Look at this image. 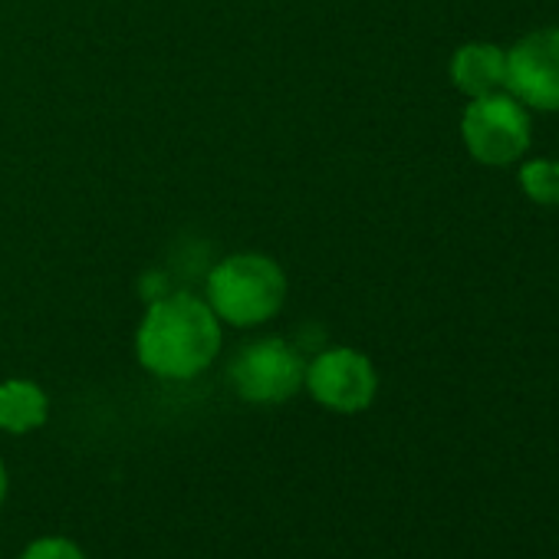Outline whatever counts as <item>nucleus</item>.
I'll return each mask as SVG.
<instances>
[{
    "instance_id": "obj_1",
    "label": "nucleus",
    "mask_w": 559,
    "mask_h": 559,
    "mask_svg": "<svg viewBox=\"0 0 559 559\" xmlns=\"http://www.w3.org/2000/svg\"><path fill=\"white\" fill-rule=\"evenodd\" d=\"M221 349V326L214 310L191 294L158 300L135 336L139 362L158 379H194Z\"/></svg>"
},
{
    "instance_id": "obj_2",
    "label": "nucleus",
    "mask_w": 559,
    "mask_h": 559,
    "mask_svg": "<svg viewBox=\"0 0 559 559\" xmlns=\"http://www.w3.org/2000/svg\"><path fill=\"white\" fill-rule=\"evenodd\" d=\"M214 317L234 326H257L270 320L287 297V280L270 257L240 253L214 266L207 280Z\"/></svg>"
},
{
    "instance_id": "obj_3",
    "label": "nucleus",
    "mask_w": 559,
    "mask_h": 559,
    "mask_svg": "<svg viewBox=\"0 0 559 559\" xmlns=\"http://www.w3.org/2000/svg\"><path fill=\"white\" fill-rule=\"evenodd\" d=\"M461 135L480 165H513L530 148V116L510 93L480 96L464 109Z\"/></svg>"
},
{
    "instance_id": "obj_4",
    "label": "nucleus",
    "mask_w": 559,
    "mask_h": 559,
    "mask_svg": "<svg viewBox=\"0 0 559 559\" xmlns=\"http://www.w3.org/2000/svg\"><path fill=\"white\" fill-rule=\"evenodd\" d=\"M307 362L284 340H260L250 343L230 362V385L240 399L257 405L287 402L304 389Z\"/></svg>"
},
{
    "instance_id": "obj_5",
    "label": "nucleus",
    "mask_w": 559,
    "mask_h": 559,
    "mask_svg": "<svg viewBox=\"0 0 559 559\" xmlns=\"http://www.w3.org/2000/svg\"><path fill=\"white\" fill-rule=\"evenodd\" d=\"M304 385L310 389V395L323 408L356 415V412L372 405L376 389H379V376H376L372 362L362 353H356V349H326L307 366Z\"/></svg>"
},
{
    "instance_id": "obj_6",
    "label": "nucleus",
    "mask_w": 559,
    "mask_h": 559,
    "mask_svg": "<svg viewBox=\"0 0 559 559\" xmlns=\"http://www.w3.org/2000/svg\"><path fill=\"white\" fill-rule=\"evenodd\" d=\"M507 93L543 112H559V31H533L507 53Z\"/></svg>"
},
{
    "instance_id": "obj_7",
    "label": "nucleus",
    "mask_w": 559,
    "mask_h": 559,
    "mask_svg": "<svg viewBox=\"0 0 559 559\" xmlns=\"http://www.w3.org/2000/svg\"><path fill=\"white\" fill-rule=\"evenodd\" d=\"M451 80L471 99L503 93L507 90V53L493 44H467L451 60Z\"/></svg>"
},
{
    "instance_id": "obj_8",
    "label": "nucleus",
    "mask_w": 559,
    "mask_h": 559,
    "mask_svg": "<svg viewBox=\"0 0 559 559\" xmlns=\"http://www.w3.org/2000/svg\"><path fill=\"white\" fill-rule=\"evenodd\" d=\"M50 418V399L37 382L11 379L0 385V428L11 435H31Z\"/></svg>"
},
{
    "instance_id": "obj_9",
    "label": "nucleus",
    "mask_w": 559,
    "mask_h": 559,
    "mask_svg": "<svg viewBox=\"0 0 559 559\" xmlns=\"http://www.w3.org/2000/svg\"><path fill=\"white\" fill-rule=\"evenodd\" d=\"M520 188L530 201L543 207H559V162L536 158L520 168Z\"/></svg>"
},
{
    "instance_id": "obj_10",
    "label": "nucleus",
    "mask_w": 559,
    "mask_h": 559,
    "mask_svg": "<svg viewBox=\"0 0 559 559\" xmlns=\"http://www.w3.org/2000/svg\"><path fill=\"white\" fill-rule=\"evenodd\" d=\"M17 559H90L83 552V546L70 536L50 533V536H37L24 546V552Z\"/></svg>"
},
{
    "instance_id": "obj_11",
    "label": "nucleus",
    "mask_w": 559,
    "mask_h": 559,
    "mask_svg": "<svg viewBox=\"0 0 559 559\" xmlns=\"http://www.w3.org/2000/svg\"><path fill=\"white\" fill-rule=\"evenodd\" d=\"M8 490H11V477H8L4 461H0V507H4V500H8Z\"/></svg>"
},
{
    "instance_id": "obj_12",
    "label": "nucleus",
    "mask_w": 559,
    "mask_h": 559,
    "mask_svg": "<svg viewBox=\"0 0 559 559\" xmlns=\"http://www.w3.org/2000/svg\"><path fill=\"white\" fill-rule=\"evenodd\" d=\"M0 559H4V556H0Z\"/></svg>"
}]
</instances>
